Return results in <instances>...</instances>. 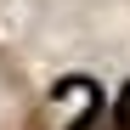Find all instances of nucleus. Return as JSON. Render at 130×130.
I'll return each mask as SVG.
<instances>
[{
    "label": "nucleus",
    "mask_w": 130,
    "mask_h": 130,
    "mask_svg": "<svg viewBox=\"0 0 130 130\" xmlns=\"http://www.w3.org/2000/svg\"><path fill=\"white\" fill-rule=\"evenodd\" d=\"M119 130H130V91L119 96Z\"/></svg>",
    "instance_id": "nucleus-1"
}]
</instances>
